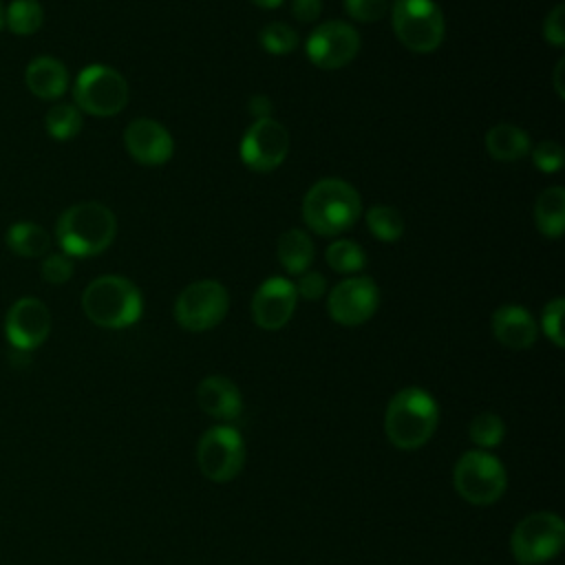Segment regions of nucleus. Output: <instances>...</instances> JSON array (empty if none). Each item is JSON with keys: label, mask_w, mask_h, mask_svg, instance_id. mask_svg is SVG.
<instances>
[{"label": "nucleus", "mask_w": 565, "mask_h": 565, "mask_svg": "<svg viewBox=\"0 0 565 565\" xmlns=\"http://www.w3.org/2000/svg\"><path fill=\"white\" fill-rule=\"evenodd\" d=\"M362 214L358 190L335 177L316 181L302 199V221L318 236H338L351 230Z\"/></svg>", "instance_id": "nucleus-1"}, {"label": "nucleus", "mask_w": 565, "mask_h": 565, "mask_svg": "<svg viewBox=\"0 0 565 565\" xmlns=\"http://www.w3.org/2000/svg\"><path fill=\"white\" fill-rule=\"evenodd\" d=\"M117 234V218L110 207L97 201H82L66 207L55 225V238L71 258L102 254Z\"/></svg>", "instance_id": "nucleus-2"}, {"label": "nucleus", "mask_w": 565, "mask_h": 565, "mask_svg": "<svg viewBox=\"0 0 565 565\" xmlns=\"http://www.w3.org/2000/svg\"><path fill=\"white\" fill-rule=\"evenodd\" d=\"M437 424V402L419 386L397 391L384 411V433L388 441L402 450L422 448L435 435Z\"/></svg>", "instance_id": "nucleus-3"}, {"label": "nucleus", "mask_w": 565, "mask_h": 565, "mask_svg": "<svg viewBox=\"0 0 565 565\" xmlns=\"http://www.w3.org/2000/svg\"><path fill=\"white\" fill-rule=\"evenodd\" d=\"M86 318L104 329H124L135 324L143 311V298L137 285L124 276H99L82 294Z\"/></svg>", "instance_id": "nucleus-4"}, {"label": "nucleus", "mask_w": 565, "mask_h": 565, "mask_svg": "<svg viewBox=\"0 0 565 565\" xmlns=\"http://www.w3.org/2000/svg\"><path fill=\"white\" fill-rule=\"evenodd\" d=\"M391 24L395 38L413 53H430L446 38V18L433 0H395Z\"/></svg>", "instance_id": "nucleus-5"}, {"label": "nucleus", "mask_w": 565, "mask_h": 565, "mask_svg": "<svg viewBox=\"0 0 565 565\" xmlns=\"http://www.w3.org/2000/svg\"><path fill=\"white\" fill-rule=\"evenodd\" d=\"M452 486L468 503L490 505L503 497L508 475L494 455L486 450H468L452 468Z\"/></svg>", "instance_id": "nucleus-6"}, {"label": "nucleus", "mask_w": 565, "mask_h": 565, "mask_svg": "<svg viewBox=\"0 0 565 565\" xmlns=\"http://www.w3.org/2000/svg\"><path fill=\"white\" fill-rule=\"evenodd\" d=\"M565 543V523L554 512L523 516L510 536V552L519 565H541L554 558Z\"/></svg>", "instance_id": "nucleus-7"}, {"label": "nucleus", "mask_w": 565, "mask_h": 565, "mask_svg": "<svg viewBox=\"0 0 565 565\" xmlns=\"http://www.w3.org/2000/svg\"><path fill=\"white\" fill-rule=\"evenodd\" d=\"M75 106L93 117H115L128 102L124 75L104 64H90L79 71L73 84Z\"/></svg>", "instance_id": "nucleus-8"}, {"label": "nucleus", "mask_w": 565, "mask_h": 565, "mask_svg": "<svg viewBox=\"0 0 565 565\" xmlns=\"http://www.w3.org/2000/svg\"><path fill=\"white\" fill-rule=\"evenodd\" d=\"M230 309V294L218 280L190 282L174 300V320L185 331H210L223 322Z\"/></svg>", "instance_id": "nucleus-9"}, {"label": "nucleus", "mask_w": 565, "mask_h": 565, "mask_svg": "<svg viewBox=\"0 0 565 565\" xmlns=\"http://www.w3.org/2000/svg\"><path fill=\"white\" fill-rule=\"evenodd\" d=\"M196 461L210 481L227 483L245 466V444L234 426H212L196 446Z\"/></svg>", "instance_id": "nucleus-10"}, {"label": "nucleus", "mask_w": 565, "mask_h": 565, "mask_svg": "<svg viewBox=\"0 0 565 565\" xmlns=\"http://www.w3.org/2000/svg\"><path fill=\"white\" fill-rule=\"evenodd\" d=\"M305 51L313 66L324 71H335L355 60L360 51V33L349 22L329 20L318 24L309 33Z\"/></svg>", "instance_id": "nucleus-11"}, {"label": "nucleus", "mask_w": 565, "mask_h": 565, "mask_svg": "<svg viewBox=\"0 0 565 565\" xmlns=\"http://www.w3.org/2000/svg\"><path fill=\"white\" fill-rule=\"evenodd\" d=\"M380 307V289L369 276H347L327 296V311L342 327H360Z\"/></svg>", "instance_id": "nucleus-12"}, {"label": "nucleus", "mask_w": 565, "mask_h": 565, "mask_svg": "<svg viewBox=\"0 0 565 565\" xmlns=\"http://www.w3.org/2000/svg\"><path fill=\"white\" fill-rule=\"evenodd\" d=\"M238 152L241 161L254 172H271L289 152V132L274 117L254 119L241 139Z\"/></svg>", "instance_id": "nucleus-13"}, {"label": "nucleus", "mask_w": 565, "mask_h": 565, "mask_svg": "<svg viewBox=\"0 0 565 565\" xmlns=\"http://www.w3.org/2000/svg\"><path fill=\"white\" fill-rule=\"evenodd\" d=\"M51 333V311L40 298H20L4 318V338L15 351L38 349Z\"/></svg>", "instance_id": "nucleus-14"}, {"label": "nucleus", "mask_w": 565, "mask_h": 565, "mask_svg": "<svg viewBox=\"0 0 565 565\" xmlns=\"http://www.w3.org/2000/svg\"><path fill=\"white\" fill-rule=\"evenodd\" d=\"M298 294L289 278L274 276L263 280L252 298V318L256 327L265 331H278L282 329L296 309Z\"/></svg>", "instance_id": "nucleus-15"}, {"label": "nucleus", "mask_w": 565, "mask_h": 565, "mask_svg": "<svg viewBox=\"0 0 565 565\" xmlns=\"http://www.w3.org/2000/svg\"><path fill=\"white\" fill-rule=\"evenodd\" d=\"M124 146L141 166H161L174 152V141L168 128L154 119L139 117L126 126Z\"/></svg>", "instance_id": "nucleus-16"}, {"label": "nucleus", "mask_w": 565, "mask_h": 565, "mask_svg": "<svg viewBox=\"0 0 565 565\" xmlns=\"http://www.w3.org/2000/svg\"><path fill=\"white\" fill-rule=\"evenodd\" d=\"M492 335L508 349H530L539 338V324L521 305H501L490 318Z\"/></svg>", "instance_id": "nucleus-17"}, {"label": "nucleus", "mask_w": 565, "mask_h": 565, "mask_svg": "<svg viewBox=\"0 0 565 565\" xmlns=\"http://www.w3.org/2000/svg\"><path fill=\"white\" fill-rule=\"evenodd\" d=\"M196 402L201 411L218 422H232L243 411L238 386L225 375H207L196 386Z\"/></svg>", "instance_id": "nucleus-18"}, {"label": "nucleus", "mask_w": 565, "mask_h": 565, "mask_svg": "<svg viewBox=\"0 0 565 565\" xmlns=\"http://www.w3.org/2000/svg\"><path fill=\"white\" fill-rule=\"evenodd\" d=\"M26 88L40 99H57L68 88V71L66 66L51 55L33 57L24 71Z\"/></svg>", "instance_id": "nucleus-19"}, {"label": "nucleus", "mask_w": 565, "mask_h": 565, "mask_svg": "<svg viewBox=\"0 0 565 565\" xmlns=\"http://www.w3.org/2000/svg\"><path fill=\"white\" fill-rule=\"evenodd\" d=\"M530 135L514 124H497L486 132V150L497 161H519L530 154Z\"/></svg>", "instance_id": "nucleus-20"}, {"label": "nucleus", "mask_w": 565, "mask_h": 565, "mask_svg": "<svg viewBox=\"0 0 565 565\" xmlns=\"http://www.w3.org/2000/svg\"><path fill=\"white\" fill-rule=\"evenodd\" d=\"M313 254H316L313 241L307 232L291 227L280 234L276 245V256L287 274H294V276L305 274L313 263Z\"/></svg>", "instance_id": "nucleus-21"}, {"label": "nucleus", "mask_w": 565, "mask_h": 565, "mask_svg": "<svg viewBox=\"0 0 565 565\" xmlns=\"http://www.w3.org/2000/svg\"><path fill=\"white\" fill-rule=\"evenodd\" d=\"M534 223L547 238H558L565 230V190L561 185L545 188L534 203Z\"/></svg>", "instance_id": "nucleus-22"}, {"label": "nucleus", "mask_w": 565, "mask_h": 565, "mask_svg": "<svg viewBox=\"0 0 565 565\" xmlns=\"http://www.w3.org/2000/svg\"><path fill=\"white\" fill-rule=\"evenodd\" d=\"M9 249L22 258H40L51 249L49 232L31 221H18L7 230L4 236Z\"/></svg>", "instance_id": "nucleus-23"}, {"label": "nucleus", "mask_w": 565, "mask_h": 565, "mask_svg": "<svg viewBox=\"0 0 565 565\" xmlns=\"http://www.w3.org/2000/svg\"><path fill=\"white\" fill-rule=\"evenodd\" d=\"M366 227L369 232L382 243H395L404 234V216L397 207L377 203L366 212Z\"/></svg>", "instance_id": "nucleus-24"}, {"label": "nucleus", "mask_w": 565, "mask_h": 565, "mask_svg": "<svg viewBox=\"0 0 565 565\" xmlns=\"http://www.w3.org/2000/svg\"><path fill=\"white\" fill-rule=\"evenodd\" d=\"M44 22V9L38 0H13L4 7V26L15 35H31Z\"/></svg>", "instance_id": "nucleus-25"}, {"label": "nucleus", "mask_w": 565, "mask_h": 565, "mask_svg": "<svg viewBox=\"0 0 565 565\" xmlns=\"http://www.w3.org/2000/svg\"><path fill=\"white\" fill-rule=\"evenodd\" d=\"M82 110L75 104H53L44 117V126L46 132L57 139V141H66L73 139L79 130H82Z\"/></svg>", "instance_id": "nucleus-26"}, {"label": "nucleus", "mask_w": 565, "mask_h": 565, "mask_svg": "<svg viewBox=\"0 0 565 565\" xmlns=\"http://www.w3.org/2000/svg\"><path fill=\"white\" fill-rule=\"evenodd\" d=\"M324 260L327 265L338 271V274H358L364 269L366 265V254L364 249L349 238H338L333 241L327 252H324Z\"/></svg>", "instance_id": "nucleus-27"}, {"label": "nucleus", "mask_w": 565, "mask_h": 565, "mask_svg": "<svg viewBox=\"0 0 565 565\" xmlns=\"http://www.w3.org/2000/svg\"><path fill=\"white\" fill-rule=\"evenodd\" d=\"M468 435L477 448H497L505 437V424L497 413H479L470 422Z\"/></svg>", "instance_id": "nucleus-28"}, {"label": "nucleus", "mask_w": 565, "mask_h": 565, "mask_svg": "<svg viewBox=\"0 0 565 565\" xmlns=\"http://www.w3.org/2000/svg\"><path fill=\"white\" fill-rule=\"evenodd\" d=\"M258 42L271 55H287L298 46V33L285 22H269L260 29Z\"/></svg>", "instance_id": "nucleus-29"}, {"label": "nucleus", "mask_w": 565, "mask_h": 565, "mask_svg": "<svg viewBox=\"0 0 565 565\" xmlns=\"http://www.w3.org/2000/svg\"><path fill=\"white\" fill-rule=\"evenodd\" d=\"M530 154H532V163L545 172V174H552V172H558L563 168V161H565V154H563V146L558 141H552V139H545V141H539L536 146L530 148Z\"/></svg>", "instance_id": "nucleus-30"}, {"label": "nucleus", "mask_w": 565, "mask_h": 565, "mask_svg": "<svg viewBox=\"0 0 565 565\" xmlns=\"http://www.w3.org/2000/svg\"><path fill=\"white\" fill-rule=\"evenodd\" d=\"M563 311H565V300L563 298H552L541 313V329L552 340L554 347L563 349L565 338H563Z\"/></svg>", "instance_id": "nucleus-31"}, {"label": "nucleus", "mask_w": 565, "mask_h": 565, "mask_svg": "<svg viewBox=\"0 0 565 565\" xmlns=\"http://www.w3.org/2000/svg\"><path fill=\"white\" fill-rule=\"evenodd\" d=\"M40 271H42V280L51 285H62L73 276V258L64 252L46 254V258L40 265Z\"/></svg>", "instance_id": "nucleus-32"}, {"label": "nucleus", "mask_w": 565, "mask_h": 565, "mask_svg": "<svg viewBox=\"0 0 565 565\" xmlns=\"http://www.w3.org/2000/svg\"><path fill=\"white\" fill-rule=\"evenodd\" d=\"M344 11L355 22H377L388 13L386 0H344Z\"/></svg>", "instance_id": "nucleus-33"}, {"label": "nucleus", "mask_w": 565, "mask_h": 565, "mask_svg": "<svg viewBox=\"0 0 565 565\" xmlns=\"http://www.w3.org/2000/svg\"><path fill=\"white\" fill-rule=\"evenodd\" d=\"M543 38L556 49L565 46V4L558 2L543 20Z\"/></svg>", "instance_id": "nucleus-34"}, {"label": "nucleus", "mask_w": 565, "mask_h": 565, "mask_svg": "<svg viewBox=\"0 0 565 565\" xmlns=\"http://www.w3.org/2000/svg\"><path fill=\"white\" fill-rule=\"evenodd\" d=\"M296 287V294L298 298H305V300H318L324 296L327 291V278L320 274V271H311L307 269L305 274L298 276V282L294 285Z\"/></svg>", "instance_id": "nucleus-35"}, {"label": "nucleus", "mask_w": 565, "mask_h": 565, "mask_svg": "<svg viewBox=\"0 0 565 565\" xmlns=\"http://www.w3.org/2000/svg\"><path fill=\"white\" fill-rule=\"evenodd\" d=\"M291 13L298 22L311 24L322 13V0H291Z\"/></svg>", "instance_id": "nucleus-36"}, {"label": "nucleus", "mask_w": 565, "mask_h": 565, "mask_svg": "<svg viewBox=\"0 0 565 565\" xmlns=\"http://www.w3.org/2000/svg\"><path fill=\"white\" fill-rule=\"evenodd\" d=\"M247 110L254 115V119H265V117H271L274 106L267 95H254L247 102Z\"/></svg>", "instance_id": "nucleus-37"}, {"label": "nucleus", "mask_w": 565, "mask_h": 565, "mask_svg": "<svg viewBox=\"0 0 565 565\" xmlns=\"http://www.w3.org/2000/svg\"><path fill=\"white\" fill-rule=\"evenodd\" d=\"M563 68H565V60L561 57L558 62H556V66H554V79H552V84H554V90H556V95L563 99L565 97V86H563Z\"/></svg>", "instance_id": "nucleus-38"}, {"label": "nucleus", "mask_w": 565, "mask_h": 565, "mask_svg": "<svg viewBox=\"0 0 565 565\" xmlns=\"http://www.w3.org/2000/svg\"><path fill=\"white\" fill-rule=\"evenodd\" d=\"M252 4H256L258 9H276L282 4V0H252Z\"/></svg>", "instance_id": "nucleus-39"}, {"label": "nucleus", "mask_w": 565, "mask_h": 565, "mask_svg": "<svg viewBox=\"0 0 565 565\" xmlns=\"http://www.w3.org/2000/svg\"><path fill=\"white\" fill-rule=\"evenodd\" d=\"M4 26V4H2V0H0V29Z\"/></svg>", "instance_id": "nucleus-40"}]
</instances>
